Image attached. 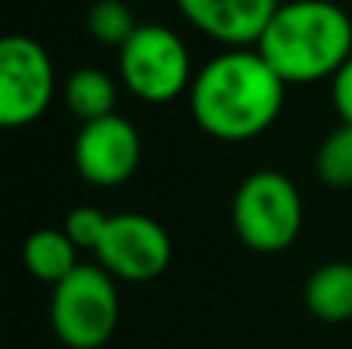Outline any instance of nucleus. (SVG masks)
Instances as JSON below:
<instances>
[{"instance_id":"f8f14e48","label":"nucleus","mask_w":352,"mask_h":349,"mask_svg":"<svg viewBox=\"0 0 352 349\" xmlns=\"http://www.w3.org/2000/svg\"><path fill=\"white\" fill-rule=\"evenodd\" d=\"M62 99H65V109L80 124H93V121H102V117L115 115L118 87L102 68L87 65L68 74L65 87H62Z\"/></svg>"},{"instance_id":"0eeeda50","label":"nucleus","mask_w":352,"mask_h":349,"mask_svg":"<svg viewBox=\"0 0 352 349\" xmlns=\"http://www.w3.org/2000/svg\"><path fill=\"white\" fill-rule=\"evenodd\" d=\"M99 266L115 282H152L170 266L173 245L167 229L146 214H115L102 245L96 247Z\"/></svg>"},{"instance_id":"7ed1b4c3","label":"nucleus","mask_w":352,"mask_h":349,"mask_svg":"<svg viewBox=\"0 0 352 349\" xmlns=\"http://www.w3.org/2000/svg\"><path fill=\"white\" fill-rule=\"evenodd\" d=\"M232 226L256 254L291 247L303 229V198L297 185L278 170L250 173L232 201Z\"/></svg>"},{"instance_id":"39448f33","label":"nucleus","mask_w":352,"mask_h":349,"mask_svg":"<svg viewBox=\"0 0 352 349\" xmlns=\"http://www.w3.org/2000/svg\"><path fill=\"white\" fill-rule=\"evenodd\" d=\"M118 71L136 99L152 105L173 102L192 90V59L173 28L158 22L140 25L136 34L118 49Z\"/></svg>"},{"instance_id":"2eb2a0df","label":"nucleus","mask_w":352,"mask_h":349,"mask_svg":"<svg viewBox=\"0 0 352 349\" xmlns=\"http://www.w3.org/2000/svg\"><path fill=\"white\" fill-rule=\"evenodd\" d=\"M109 214H102L99 207H74L65 214V235L74 241L78 247H87V251L96 254V247L102 245L105 238V229H109Z\"/></svg>"},{"instance_id":"9b49d317","label":"nucleus","mask_w":352,"mask_h":349,"mask_svg":"<svg viewBox=\"0 0 352 349\" xmlns=\"http://www.w3.org/2000/svg\"><path fill=\"white\" fill-rule=\"evenodd\" d=\"M22 260L37 282L62 284L78 269V245L65 235V229H37L22 247Z\"/></svg>"},{"instance_id":"423d86ee","label":"nucleus","mask_w":352,"mask_h":349,"mask_svg":"<svg viewBox=\"0 0 352 349\" xmlns=\"http://www.w3.org/2000/svg\"><path fill=\"white\" fill-rule=\"evenodd\" d=\"M56 93V68L50 53L25 34L0 41V124L28 127L50 109Z\"/></svg>"},{"instance_id":"1a4fd4ad","label":"nucleus","mask_w":352,"mask_h":349,"mask_svg":"<svg viewBox=\"0 0 352 349\" xmlns=\"http://www.w3.org/2000/svg\"><path fill=\"white\" fill-rule=\"evenodd\" d=\"M179 12L213 41L232 49H248V43H260L278 12V0H176Z\"/></svg>"},{"instance_id":"f257e3e1","label":"nucleus","mask_w":352,"mask_h":349,"mask_svg":"<svg viewBox=\"0 0 352 349\" xmlns=\"http://www.w3.org/2000/svg\"><path fill=\"white\" fill-rule=\"evenodd\" d=\"M285 87L260 49H226L195 74L188 109L213 139L244 142L278 121Z\"/></svg>"},{"instance_id":"20e7f679","label":"nucleus","mask_w":352,"mask_h":349,"mask_svg":"<svg viewBox=\"0 0 352 349\" xmlns=\"http://www.w3.org/2000/svg\"><path fill=\"white\" fill-rule=\"evenodd\" d=\"M121 319L115 278L102 266L80 263L50 297V325L68 349H99Z\"/></svg>"},{"instance_id":"f03ea898","label":"nucleus","mask_w":352,"mask_h":349,"mask_svg":"<svg viewBox=\"0 0 352 349\" xmlns=\"http://www.w3.org/2000/svg\"><path fill=\"white\" fill-rule=\"evenodd\" d=\"M256 49L285 84L334 80L352 56V19L331 0H291L278 6Z\"/></svg>"},{"instance_id":"9d476101","label":"nucleus","mask_w":352,"mask_h":349,"mask_svg":"<svg viewBox=\"0 0 352 349\" xmlns=\"http://www.w3.org/2000/svg\"><path fill=\"white\" fill-rule=\"evenodd\" d=\"M306 306L316 319L340 325L352 319V263H324L306 282Z\"/></svg>"},{"instance_id":"dca6fc26","label":"nucleus","mask_w":352,"mask_h":349,"mask_svg":"<svg viewBox=\"0 0 352 349\" xmlns=\"http://www.w3.org/2000/svg\"><path fill=\"white\" fill-rule=\"evenodd\" d=\"M331 99H334V109L340 115V121L352 124V56L346 65L334 74V80H331Z\"/></svg>"},{"instance_id":"4468645a","label":"nucleus","mask_w":352,"mask_h":349,"mask_svg":"<svg viewBox=\"0 0 352 349\" xmlns=\"http://www.w3.org/2000/svg\"><path fill=\"white\" fill-rule=\"evenodd\" d=\"M316 173L331 189H349L352 185V124H340L318 146Z\"/></svg>"},{"instance_id":"ddd939ff","label":"nucleus","mask_w":352,"mask_h":349,"mask_svg":"<svg viewBox=\"0 0 352 349\" xmlns=\"http://www.w3.org/2000/svg\"><path fill=\"white\" fill-rule=\"evenodd\" d=\"M136 28H140V22L124 0H96L87 12V31L105 47L121 49L136 34Z\"/></svg>"},{"instance_id":"6e6552de","label":"nucleus","mask_w":352,"mask_h":349,"mask_svg":"<svg viewBox=\"0 0 352 349\" xmlns=\"http://www.w3.org/2000/svg\"><path fill=\"white\" fill-rule=\"evenodd\" d=\"M142 158V139L121 115L80 124L74 136V167L90 185L115 189L136 173Z\"/></svg>"}]
</instances>
